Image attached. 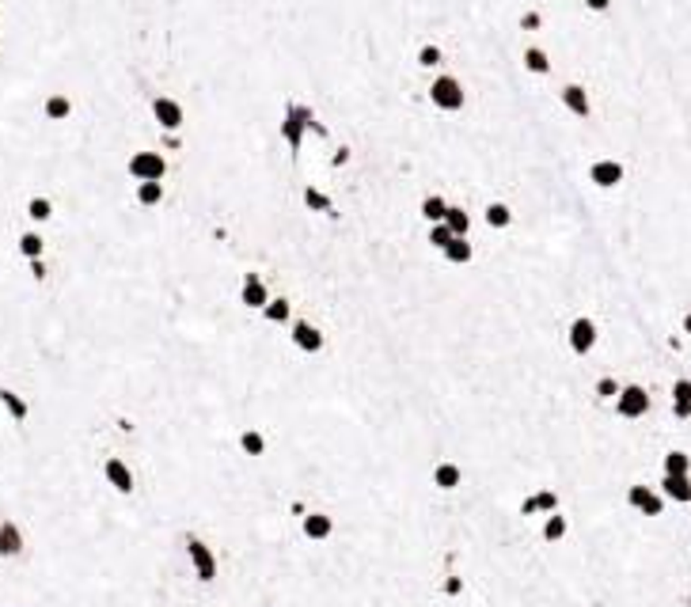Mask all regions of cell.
<instances>
[{
  "label": "cell",
  "instance_id": "3",
  "mask_svg": "<svg viewBox=\"0 0 691 607\" xmlns=\"http://www.w3.org/2000/svg\"><path fill=\"white\" fill-rule=\"evenodd\" d=\"M426 96L433 103V110H441V115H464L467 103H471V91L464 84V77H456V72H438V77H429L426 84Z\"/></svg>",
  "mask_w": 691,
  "mask_h": 607
},
{
  "label": "cell",
  "instance_id": "7",
  "mask_svg": "<svg viewBox=\"0 0 691 607\" xmlns=\"http://www.w3.org/2000/svg\"><path fill=\"white\" fill-rule=\"evenodd\" d=\"M125 175H130V182H168L171 156L160 149H137L125 160Z\"/></svg>",
  "mask_w": 691,
  "mask_h": 607
},
{
  "label": "cell",
  "instance_id": "18",
  "mask_svg": "<svg viewBox=\"0 0 691 607\" xmlns=\"http://www.w3.org/2000/svg\"><path fill=\"white\" fill-rule=\"evenodd\" d=\"M42 118L53 122V125H65L77 118V99L69 96V91H50V96L42 99Z\"/></svg>",
  "mask_w": 691,
  "mask_h": 607
},
{
  "label": "cell",
  "instance_id": "26",
  "mask_svg": "<svg viewBox=\"0 0 691 607\" xmlns=\"http://www.w3.org/2000/svg\"><path fill=\"white\" fill-rule=\"evenodd\" d=\"M680 335H684V338H691V308L680 316Z\"/></svg>",
  "mask_w": 691,
  "mask_h": 607
},
{
  "label": "cell",
  "instance_id": "17",
  "mask_svg": "<svg viewBox=\"0 0 691 607\" xmlns=\"http://www.w3.org/2000/svg\"><path fill=\"white\" fill-rule=\"evenodd\" d=\"M570 531H574V524H570V512H567V509L548 512V517L539 520V539H543V547H562V543L570 539Z\"/></svg>",
  "mask_w": 691,
  "mask_h": 607
},
{
  "label": "cell",
  "instance_id": "25",
  "mask_svg": "<svg viewBox=\"0 0 691 607\" xmlns=\"http://www.w3.org/2000/svg\"><path fill=\"white\" fill-rule=\"evenodd\" d=\"M581 8H585L589 15H608L615 8V0H581Z\"/></svg>",
  "mask_w": 691,
  "mask_h": 607
},
{
  "label": "cell",
  "instance_id": "1",
  "mask_svg": "<svg viewBox=\"0 0 691 607\" xmlns=\"http://www.w3.org/2000/svg\"><path fill=\"white\" fill-rule=\"evenodd\" d=\"M456 8L259 0L278 91L206 0H118L125 84L187 103L160 209L125 171L84 198L137 364L125 455L144 498H171L175 539L228 531V569L266 498L335 501L338 558L281 607H490L479 517L498 501L529 524L513 471L555 474L585 577L634 520V421L593 380L668 399L687 149L653 141L620 190H593L631 110L570 118L558 87L585 58L551 50V77H529L517 12L448 42L471 103L433 110L414 53Z\"/></svg>",
  "mask_w": 691,
  "mask_h": 607
},
{
  "label": "cell",
  "instance_id": "20",
  "mask_svg": "<svg viewBox=\"0 0 691 607\" xmlns=\"http://www.w3.org/2000/svg\"><path fill=\"white\" fill-rule=\"evenodd\" d=\"M658 490L668 498L672 509L691 505V474H658Z\"/></svg>",
  "mask_w": 691,
  "mask_h": 607
},
{
  "label": "cell",
  "instance_id": "12",
  "mask_svg": "<svg viewBox=\"0 0 691 607\" xmlns=\"http://www.w3.org/2000/svg\"><path fill=\"white\" fill-rule=\"evenodd\" d=\"M558 509H562V493L555 486H536L521 498L517 517L521 520H536V517H548V512H558Z\"/></svg>",
  "mask_w": 691,
  "mask_h": 607
},
{
  "label": "cell",
  "instance_id": "19",
  "mask_svg": "<svg viewBox=\"0 0 691 607\" xmlns=\"http://www.w3.org/2000/svg\"><path fill=\"white\" fill-rule=\"evenodd\" d=\"M521 69L529 72V77H551V72H555L551 50H548V46H539V42H529V46L521 50Z\"/></svg>",
  "mask_w": 691,
  "mask_h": 607
},
{
  "label": "cell",
  "instance_id": "24",
  "mask_svg": "<svg viewBox=\"0 0 691 607\" xmlns=\"http://www.w3.org/2000/svg\"><path fill=\"white\" fill-rule=\"evenodd\" d=\"M623 391V376H615V372H600L596 380H593V399H600V402H615V395Z\"/></svg>",
  "mask_w": 691,
  "mask_h": 607
},
{
  "label": "cell",
  "instance_id": "5",
  "mask_svg": "<svg viewBox=\"0 0 691 607\" xmlns=\"http://www.w3.org/2000/svg\"><path fill=\"white\" fill-rule=\"evenodd\" d=\"M99 474H103V483L118 493V498H134L137 486H141L134 459H130V455H122V452H106V455H103V464H99Z\"/></svg>",
  "mask_w": 691,
  "mask_h": 607
},
{
  "label": "cell",
  "instance_id": "15",
  "mask_svg": "<svg viewBox=\"0 0 691 607\" xmlns=\"http://www.w3.org/2000/svg\"><path fill=\"white\" fill-rule=\"evenodd\" d=\"M23 216L31 228H50L53 220H58V198L53 194H31L23 201Z\"/></svg>",
  "mask_w": 691,
  "mask_h": 607
},
{
  "label": "cell",
  "instance_id": "8",
  "mask_svg": "<svg viewBox=\"0 0 691 607\" xmlns=\"http://www.w3.org/2000/svg\"><path fill=\"white\" fill-rule=\"evenodd\" d=\"M558 103L562 110H567L570 118L577 122H593L596 118V96H593V87L585 80H577V77H567V84L558 87Z\"/></svg>",
  "mask_w": 691,
  "mask_h": 607
},
{
  "label": "cell",
  "instance_id": "23",
  "mask_svg": "<svg viewBox=\"0 0 691 607\" xmlns=\"http://www.w3.org/2000/svg\"><path fill=\"white\" fill-rule=\"evenodd\" d=\"M661 474H691V452L687 448H665L661 452Z\"/></svg>",
  "mask_w": 691,
  "mask_h": 607
},
{
  "label": "cell",
  "instance_id": "16",
  "mask_svg": "<svg viewBox=\"0 0 691 607\" xmlns=\"http://www.w3.org/2000/svg\"><path fill=\"white\" fill-rule=\"evenodd\" d=\"M15 254H20L23 262H34V259H46L50 254V235L46 228H23L20 235H15Z\"/></svg>",
  "mask_w": 691,
  "mask_h": 607
},
{
  "label": "cell",
  "instance_id": "6",
  "mask_svg": "<svg viewBox=\"0 0 691 607\" xmlns=\"http://www.w3.org/2000/svg\"><path fill=\"white\" fill-rule=\"evenodd\" d=\"M653 407H658V402H653L650 388L639 383V380H623V391L612 402V410H615L620 421H646L653 414Z\"/></svg>",
  "mask_w": 691,
  "mask_h": 607
},
{
  "label": "cell",
  "instance_id": "2",
  "mask_svg": "<svg viewBox=\"0 0 691 607\" xmlns=\"http://www.w3.org/2000/svg\"><path fill=\"white\" fill-rule=\"evenodd\" d=\"M183 558H187L190 577L198 584L221 581V558H217V547L202 536V531H183Z\"/></svg>",
  "mask_w": 691,
  "mask_h": 607
},
{
  "label": "cell",
  "instance_id": "9",
  "mask_svg": "<svg viewBox=\"0 0 691 607\" xmlns=\"http://www.w3.org/2000/svg\"><path fill=\"white\" fill-rule=\"evenodd\" d=\"M585 179H589L593 190L612 194V190H620L623 182L631 179V168H627V160H620V156H600V160H593L585 168Z\"/></svg>",
  "mask_w": 691,
  "mask_h": 607
},
{
  "label": "cell",
  "instance_id": "4",
  "mask_svg": "<svg viewBox=\"0 0 691 607\" xmlns=\"http://www.w3.org/2000/svg\"><path fill=\"white\" fill-rule=\"evenodd\" d=\"M623 505H627L631 512H639V517H646V520H665L668 512H672L668 498H665V493L653 486V483H646V478H639V483H631V486L623 490Z\"/></svg>",
  "mask_w": 691,
  "mask_h": 607
},
{
  "label": "cell",
  "instance_id": "22",
  "mask_svg": "<svg viewBox=\"0 0 691 607\" xmlns=\"http://www.w3.org/2000/svg\"><path fill=\"white\" fill-rule=\"evenodd\" d=\"M134 201L141 209H160L168 201V182H134Z\"/></svg>",
  "mask_w": 691,
  "mask_h": 607
},
{
  "label": "cell",
  "instance_id": "10",
  "mask_svg": "<svg viewBox=\"0 0 691 607\" xmlns=\"http://www.w3.org/2000/svg\"><path fill=\"white\" fill-rule=\"evenodd\" d=\"M149 115H152V122L160 125L163 133H183V130H187V103L175 99V96H168V91L152 96Z\"/></svg>",
  "mask_w": 691,
  "mask_h": 607
},
{
  "label": "cell",
  "instance_id": "13",
  "mask_svg": "<svg viewBox=\"0 0 691 607\" xmlns=\"http://www.w3.org/2000/svg\"><path fill=\"white\" fill-rule=\"evenodd\" d=\"M0 410H5V418L12 426H27L34 418V402L15 388V383H0Z\"/></svg>",
  "mask_w": 691,
  "mask_h": 607
},
{
  "label": "cell",
  "instance_id": "21",
  "mask_svg": "<svg viewBox=\"0 0 691 607\" xmlns=\"http://www.w3.org/2000/svg\"><path fill=\"white\" fill-rule=\"evenodd\" d=\"M414 61H418V69H422V72H429V77H438V72H445V69H448V50H445V42L429 39V42L418 46Z\"/></svg>",
  "mask_w": 691,
  "mask_h": 607
},
{
  "label": "cell",
  "instance_id": "14",
  "mask_svg": "<svg viewBox=\"0 0 691 607\" xmlns=\"http://www.w3.org/2000/svg\"><path fill=\"white\" fill-rule=\"evenodd\" d=\"M27 547H31V536H27V528L15 520V517H5L0 520V558H23L27 555Z\"/></svg>",
  "mask_w": 691,
  "mask_h": 607
},
{
  "label": "cell",
  "instance_id": "27",
  "mask_svg": "<svg viewBox=\"0 0 691 607\" xmlns=\"http://www.w3.org/2000/svg\"><path fill=\"white\" fill-rule=\"evenodd\" d=\"M687 555H691V547H687Z\"/></svg>",
  "mask_w": 691,
  "mask_h": 607
},
{
  "label": "cell",
  "instance_id": "11",
  "mask_svg": "<svg viewBox=\"0 0 691 607\" xmlns=\"http://www.w3.org/2000/svg\"><path fill=\"white\" fill-rule=\"evenodd\" d=\"M297 528H300V543L323 547V543H331L338 536V517L335 512H327V509H312Z\"/></svg>",
  "mask_w": 691,
  "mask_h": 607
}]
</instances>
